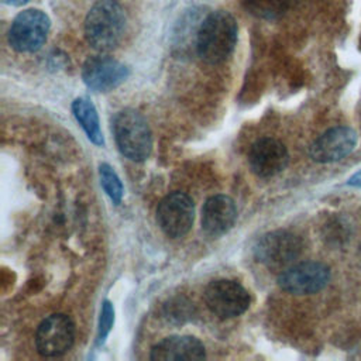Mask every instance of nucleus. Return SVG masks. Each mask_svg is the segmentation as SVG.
<instances>
[{"label":"nucleus","instance_id":"1","mask_svg":"<svg viewBox=\"0 0 361 361\" xmlns=\"http://www.w3.org/2000/svg\"><path fill=\"white\" fill-rule=\"evenodd\" d=\"M237 21L226 10H216L206 16L196 31V52L210 65L224 62L237 44Z\"/></svg>","mask_w":361,"mask_h":361},{"label":"nucleus","instance_id":"2","mask_svg":"<svg viewBox=\"0 0 361 361\" xmlns=\"http://www.w3.org/2000/svg\"><path fill=\"white\" fill-rule=\"evenodd\" d=\"M127 16L117 0H100L92 6L85 18V38L100 52L114 49L126 31Z\"/></svg>","mask_w":361,"mask_h":361},{"label":"nucleus","instance_id":"3","mask_svg":"<svg viewBox=\"0 0 361 361\" xmlns=\"http://www.w3.org/2000/svg\"><path fill=\"white\" fill-rule=\"evenodd\" d=\"M111 130L120 152L135 162L145 161L152 149V135L147 120L134 109L114 114Z\"/></svg>","mask_w":361,"mask_h":361},{"label":"nucleus","instance_id":"4","mask_svg":"<svg viewBox=\"0 0 361 361\" xmlns=\"http://www.w3.org/2000/svg\"><path fill=\"white\" fill-rule=\"evenodd\" d=\"M300 252V238L285 230H275L264 234L254 247L255 259L268 269L278 272L293 265Z\"/></svg>","mask_w":361,"mask_h":361},{"label":"nucleus","instance_id":"5","mask_svg":"<svg viewBox=\"0 0 361 361\" xmlns=\"http://www.w3.org/2000/svg\"><path fill=\"white\" fill-rule=\"evenodd\" d=\"M49 27V18L44 11L23 10L11 21L7 34L8 44L17 52H35L45 44Z\"/></svg>","mask_w":361,"mask_h":361},{"label":"nucleus","instance_id":"6","mask_svg":"<svg viewBox=\"0 0 361 361\" xmlns=\"http://www.w3.org/2000/svg\"><path fill=\"white\" fill-rule=\"evenodd\" d=\"M204 302L209 310L220 319L243 314L251 302L247 289L235 281L217 279L204 289Z\"/></svg>","mask_w":361,"mask_h":361},{"label":"nucleus","instance_id":"7","mask_svg":"<svg viewBox=\"0 0 361 361\" xmlns=\"http://www.w3.org/2000/svg\"><path fill=\"white\" fill-rule=\"evenodd\" d=\"M330 279V269L316 261L290 265L278 275V285L292 295H312L323 289Z\"/></svg>","mask_w":361,"mask_h":361},{"label":"nucleus","instance_id":"8","mask_svg":"<svg viewBox=\"0 0 361 361\" xmlns=\"http://www.w3.org/2000/svg\"><path fill=\"white\" fill-rule=\"evenodd\" d=\"M75 341V324L69 316L55 313L41 322L35 333V347L42 357H59Z\"/></svg>","mask_w":361,"mask_h":361},{"label":"nucleus","instance_id":"9","mask_svg":"<svg viewBox=\"0 0 361 361\" xmlns=\"http://www.w3.org/2000/svg\"><path fill=\"white\" fill-rule=\"evenodd\" d=\"M193 217V200L182 192L169 193L157 207V221L161 230L172 238L185 235L192 227Z\"/></svg>","mask_w":361,"mask_h":361},{"label":"nucleus","instance_id":"10","mask_svg":"<svg viewBox=\"0 0 361 361\" xmlns=\"http://www.w3.org/2000/svg\"><path fill=\"white\" fill-rule=\"evenodd\" d=\"M128 68L106 55H94L85 61L82 79L94 92H109L121 85L128 76Z\"/></svg>","mask_w":361,"mask_h":361},{"label":"nucleus","instance_id":"11","mask_svg":"<svg viewBox=\"0 0 361 361\" xmlns=\"http://www.w3.org/2000/svg\"><path fill=\"white\" fill-rule=\"evenodd\" d=\"M357 144V133L345 126L329 128L319 135L309 148L313 161L327 164L336 162L347 157Z\"/></svg>","mask_w":361,"mask_h":361},{"label":"nucleus","instance_id":"12","mask_svg":"<svg viewBox=\"0 0 361 361\" xmlns=\"http://www.w3.org/2000/svg\"><path fill=\"white\" fill-rule=\"evenodd\" d=\"M289 161L286 147L271 137L257 140L248 152V165L259 178H269L285 169Z\"/></svg>","mask_w":361,"mask_h":361},{"label":"nucleus","instance_id":"13","mask_svg":"<svg viewBox=\"0 0 361 361\" xmlns=\"http://www.w3.org/2000/svg\"><path fill=\"white\" fill-rule=\"evenodd\" d=\"M237 219V207L231 197L216 195L209 197L202 209V228L206 234L217 237L227 233Z\"/></svg>","mask_w":361,"mask_h":361},{"label":"nucleus","instance_id":"14","mask_svg":"<svg viewBox=\"0 0 361 361\" xmlns=\"http://www.w3.org/2000/svg\"><path fill=\"white\" fill-rule=\"evenodd\" d=\"M206 351L203 344L192 336H171L155 344L149 358L154 361L203 360Z\"/></svg>","mask_w":361,"mask_h":361},{"label":"nucleus","instance_id":"15","mask_svg":"<svg viewBox=\"0 0 361 361\" xmlns=\"http://www.w3.org/2000/svg\"><path fill=\"white\" fill-rule=\"evenodd\" d=\"M72 111L80 127L85 130L87 138L96 145H103L104 140L93 103L85 97H79L72 103Z\"/></svg>","mask_w":361,"mask_h":361},{"label":"nucleus","instance_id":"16","mask_svg":"<svg viewBox=\"0 0 361 361\" xmlns=\"http://www.w3.org/2000/svg\"><path fill=\"white\" fill-rule=\"evenodd\" d=\"M241 4L257 18L276 20L288 10L289 0H241Z\"/></svg>","mask_w":361,"mask_h":361},{"label":"nucleus","instance_id":"17","mask_svg":"<svg viewBox=\"0 0 361 361\" xmlns=\"http://www.w3.org/2000/svg\"><path fill=\"white\" fill-rule=\"evenodd\" d=\"M99 173H100V183L104 192L109 195V197L113 200L114 204H118L123 197V185L120 178L109 164H102L99 166Z\"/></svg>","mask_w":361,"mask_h":361},{"label":"nucleus","instance_id":"18","mask_svg":"<svg viewBox=\"0 0 361 361\" xmlns=\"http://www.w3.org/2000/svg\"><path fill=\"white\" fill-rule=\"evenodd\" d=\"M113 322H114V309H113V305L109 302V300H104L103 302V306H102V313H100V320H99V331H97V344H102L111 326H113Z\"/></svg>","mask_w":361,"mask_h":361},{"label":"nucleus","instance_id":"19","mask_svg":"<svg viewBox=\"0 0 361 361\" xmlns=\"http://www.w3.org/2000/svg\"><path fill=\"white\" fill-rule=\"evenodd\" d=\"M350 185H355V186H361V171H358L355 175H353L348 180Z\"/></svg>","mask_w":361,"mask_h":361},{"label":"nucleus","instance_id":"20","mask_svg":"<svg viewBox=\"0 0 361 361\" xmlns=\"http://www.w3.org/2000/svg\"><path fill=\"white\" fill-rule=\"evenodd\" d=\"M1 1L6 4H10V6H23V4L28 3L30 0H1Z\"/></svg>","mask_w":361,"mask_h":361}]
</instances>
